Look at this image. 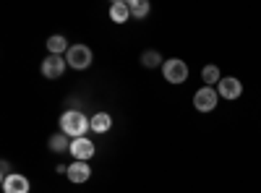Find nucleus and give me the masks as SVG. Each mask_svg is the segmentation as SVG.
I'll return each instance as SVG.
<instances>
[{"label":"nucleus","instance_id":"obj_1","mask_svg":"<svg viewBox=\"0 0 261 193\" xmlns=\"http://www.w3.org/2000/svg\"><path fill=\"white\" fill-rule=\"evenodd\" d=\"M60 128L65 136H73V139H84V133L92 128V120L86 118L81 110H65L60 118Z\"/></svg>","mask_w":261,"mask_h":193},{"label":"nucleus","instance_id":"obj_2","mask_svg":"<svg viewBox=\"0 0 261 193\" xmlns=\"http://www.w3.org/2000/svg\"><path fill=\"white\" fill-rule=\"evenodd\" d=\"M162 76L170 84H183L188 78V66H186L180 58H170V60L162 63Z\"/></svg>","mask_w":261,"mask_h":193},{"label":"nucleus","instance_id":"obj_3","mask_svg":"<svg viewBox=\"0 0 261 193\" xmlns=\"http://www.w3.org/2000/svg\"><path fill=\"white\" fill-rule=\"evenodd\" d=\"M65 63H68L71 68H76V71L89 68L92 66V50L86 45H73L68 52H65Z\"/></svg>","mask_w":261,"mask_h":193},{"label":"nucleus","instance_id":"obj_4","mask_svg":"<svg viewBox=\"0 0 261 193\" xmlns=\"http://www.w3.org/2000/svg\"><path fill=\"white\" fill-rule=\"evenodd\" d=\"M217 99H220V94H217V89L212 87H201L199 92L193 94V107L199 113H212L217 107Z\"/></svg>","mask_w":261,"mask_h":193},{"label":"nucleus","instance_id":"obj_5","mask_svg":"<svg viewBox=\"0 0 261 193\" xmlns=\"http://www.w3.org/2000/svg\"><path fill=\"white\" fill-rule=\"evenodd\" d=\"M65 68H68V63H65L63 55H50L42 60V76L45 78H60L65 73Z\"/></svg>","mask_w":261,"mask_h":193},{"label":"nucleus","instance_id":"obj_6","mask_svg":"<svg viewBox=\"0 0 261 193\" xmlns=\"http://www.w3.org/2000/svg\"><path fill=\"white\" fill-rule=\"evenodd\" d=\"M217 94H220L222 99H238L243 94V84L235 76H225L220 84H217Z\"/></svg>","mask_w":261,"mask_h":193},{"label":"nucleus","instance_id":"obj_7","mask_svg":"<svg viewBox=\"0 0 261 193\" xmlns=\"http://www.w3.org/2000/svg\"><path fill=\"white\" fill-rule=\"evenodd\" d=\"M94 152H97V149H94V144L89 141V139H73L71 141V154L79 159V162H86V159H92L94 157Z\"/></svg>","mask_w":261,"mask_h":193},{"label":"nucleus","instance_id":"obj_8","mask_svg":"<svg viewBox=\"0 0 261 193\" xmlns=\"http://www.w3.org/2000/svg\"><path fill=\"white\" fill-rule=\"evenodd\" d=\"M3 190L6 193H29V178L13 173V175L3 178Z\"/></svg>","mask_w":261,"mask_h":193},{"label":"nucleus","instance_id":"obj_9","mask_svg":"<svg viewBox=\"0 0 261 193\" xmlns=\"http://www.w3.org/2000/svg\"><path fill=\"white\" fill-rule=\"evenodd\" d=\"M65 175H68V180L71 183H86V180H89V175H92V167L89 164H86V162H73V164H68V173H65Z\"/></svg>","mask_w":261,"mask_h":193},{"label":"nucleus","instance_id":"obj_10","mask_svg":"<svg viewBox=\"0 0 261 193\" xmlns=\"http://www.w3.org/2000/svg\"><path fill=\"white\" fill-rule=\"evenodd\" d=\"M110 18L115 21V24H125V21L130 18V11H128V0H115V3L110 6Z\"/></svg>","mask_w":261,"mask_h":193},{"label":"nucleus","instance_id":"obj_11","mask_svg":"<svg viewBox=\"0 0 261 193\" xmlns=\"http://www.w3.org/2000/svg\"><path fill=\"white\" fill-rule=\"evenodd\" d=\"M50 152H55V154L71 152V141H68V136H65V133H55V136H50Z\"/></svg>","mask_w":261,"mask_h":193},{"label":"nucleus","instance_id":"obj_12","mask_svg":"<svg viewBox=\"0 0 261 193\" xmlns=\"http://www.w3.org/2000/svg\"><path fill=\"white\" fill-rule=\"evenodd\" d=\"M110 125H113V118L107 113H97L92 118V131L94 133H107V131H110Z\"/></svg>","mask_w":261,"mask_h":193},{"label":"nucleus","instance_id":"obj_13","mask_svg":"<svg viewBox=\"0 0 261 193\" xmlns=\"http://www.w3.org/2000/svg\"><path fill=\"white\" fill-rule=\"evenodd\" d=\"M47 50H50V55H63V52H68L71 47H68V42H65V37L53 34V37L47 39Z\"/></svg>","mask_w":261,"mask_h":193},{"label":"nucleus","instance_id":"obj_14","mask_svg":"<svg viewBox=\"0 0 261 193\" xmlns=\"http://www.w3.org/2000/svg\"><path fill=\"white\" fill-rule=\"evenodd\" d=\"M128 11H130V16H134V18L141 21L151 11V6H149V0H128Z\"/></svg>","mask_w":261,"mask_h":193},{"label":"nucleus","instance_id":"obj_15","mask_svg":"<svg viewBox=\"0 0 261 193\" xmlns=\"http://www.w3.org/2000/svg\"><path fill=\"white\" fill-rule=\"evenodd\" d=\"M201 81H204V87H212V84H220V81H222L220 68H217V66H206V68H201Z\"/></svg>","mask_w":261,"mask_h":193},{"label":"nucleus","instance_id":"obj_16","mask_svg":"<svg viewBox=\"0 0 261 193\" xmlns=\"http://www.w3.org/2000/svg\"><path fill=\"white\" fill-rule=\"evenodd\" d=\"M141 63H144L146 68H157L160 63H162V55L157 50H146V52H141Z\"/></svg>","mask_w":261,"mask_h":193},{"label":"nucleus","instance_id":"obj_17","mask_svg":"<svg viewBox=\"0 0 261 193\" xmlns=\"http://www.w3.org/2000/svg\"><path fill=\"white\" fill-rule=\"evenodd\" d=\"M0 173H3V178L13 175V173H11V162H3V167H0Z\"/></svg>","mask_w":261,"mask_h":193}]
</instances>
